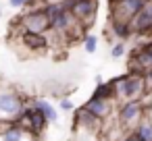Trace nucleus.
Wrapping results in <instances>:
<instances>
[{"instance_id":"15","label":"nucleus","mask_w":152,"mask_h":141,"mask_svg":"<svg viewBox=\"0 0 152 141\" xmlns=\"http://www.w3.org/2000/svg\"><path fill=\"white\" fill-rule=\"evenodd\" d=\"M2 139H4V141H21V139H23V129L13 122V124L2 133Z\"/></svg>"},{"instance_id":"10","label":"nucleus","mask_w":152,"mask_h":141,"mask_svg":"<svg viewBox=\"0 0 152 141\" xmlns=\"http://www.w3.org/2000/svg\"><path fill=\"white\" fill-rule=\"evenodd\" d=\"M21 40L29 50H44L48 46V38L44 33H36V31H23Z\"/></svg>"},{"instance_id":"4","label":"nucleus","mask_w":152,"mask_h":141,"mask_svg":"<svg viewBox=\"0 0 152 141\" xmlns=\"http://www.w3.org/2000/svg\"><path fill=\"white\" fill-rule=\"evenodd\" d=\"M148 0H117V2H110V17L113 21H125L131 23V19L144 9V4Z\"/></svg>"},{"instance_id":"12","label":"nucleus","mask_w":152,"mask_h":141,"mask_svg":"<svg viewBox=\"0 0 152 141\" xmlns=\"http://www.w3.org/2000/svg\"><path fill=\"white\" fill-rule=\"evenodd\" d=\"M110 29H113V33H115L119 40H127L129 35H133V33H135V31H133V27H131V23H125V21H113Z\"/></svg>"},{"instance_id":"9","label":"nucleus","mask_w":152,"mask_h":141,"mask_svg":"<svg viewBox=\"0 0 152 141\" xmlns=\"http://www.w3.org/2000/svg\"><path fill=\"white\" fill-rule=\"evenodd\" d=\"M83 108L88 110V112H92L96 118H100V120H104L108 114H110V100H98V98H90L86 104H83Z\"/></svg>"},{"instance_id":"11","label":"nucleus","mask_w":152,"mask_h":141,"mask_svg":"<svg viewBox=\"0 0 152 141\" xmlns=\"http://www.w3.org/2000/svg\"><path fill=\"white\" fill-rule=\"evenodd\" d=\"M92 98H98V100H113L117 98V91H115V83H96V89L92 93Z\"/></svg>"},{"instance_id":"21","label":"nucleus","mask_w":152,"mask_h":141,"mask_svg":"<svg viewBox=\"0 0 152 141\" xmlns=\"http://www.w3.org/2000/svg\"><path fill=\"white\" fill-rule=\"evenodd\" d=\"M0 17H2V11H0Z\"/></svg>"},{"instance_id":"13","label":"nucleus","mask_w":152,"mask_h":141,"mask_svg":"<svg viewBox=\"0 0 152 141\" xmlns=\"http://www.w3.org/2000/svg\"><path fill=\"white\" fill-rule=\"evenodd\" d=\"M34 106H36L38 110H42V112H44V116L48 118V122H54V120H56V110H54L46 100H36V102H34Z\"/></svg>"},{"instance_id":"19","label":"nucleus","mask_w":152,"mask_h":141,"mask_svg":"<svg viewBox=\"0 0 152 141\" xmlns=\"http://www.w3.org/2000/svg\"><path fill=\"white\" fill-rule=\"evenodd\" d=\"M11 2V7H15V9H21V7H25L29 0H9Z\"/></svg>"},{"instance_id":"3","label":"nucleus","mask_w":152,"mask_h":141,"mask_svg":"<svg viewBox=\"0 0 152 141\" xmlns=\"http://www.w3.org/2000/svg\"><path fill=\"white\" fill-rule=\"evenodd\" d=\"M81 25H92L96 19V11H98V0H65L63 2Z\"/></svg>"},{"instance_id":"8","label":"nucleus","mask_w":152,"mask_h":141,"mask_svg":"<svg viewBox=\"0 0 152 141\" xmlns=\"http://www.w3.org/2000/svg\"><path fill=\"white\" fill-rule=\"evenodd\" d=\"M102 127V120L96 118L92 112H88L86 108H81L75 116V129H83V131H92V133H98Z\"/></svg>"},{"instance_id":"16","label":"nucleus","mask_w":152,"mask_h":141,"mask_svg":"<svg viewBox=\"0 0 152 141\" xmlns=\"http://www.w3.org/2000/svg\"><path fill=\"white\" fill-rule=\"evenodd\" d=\"M96 46H98L96 35H88V38H86V52H88V54H94V52H96Z\"/></svg>"},{"instance_id":"5","label":"nucleus","mask_w":152,"mask_h":141,"mask_svg":"<svg viewBox=\"0 0 152 141\" xmlns=\"http://www.w3.org/2000/svg\"><path fill=\"white\" fill-rule=\"evenodd\" d=\"M21 27H23V31H36V33H44V31L52 29L46 9H36V11L25 13L21 17Z\"/></svg>"},{"instance_id":"20","label":"nucleus","mask_w":152,"mask_h":141,"mask_svg":"<svg viewBox=\"0 0 152 141\" xmlns=\"http://www.w3.org/2000/svg\"><path fill=\"white\" fill-rule=\"evenodd\" d=\"M61 108H63V110H71V108H73V104H71V100H67V98H63V100H61Z\"/></svg>"},{"instance_id":"6","label":"nucleus","mask_w":152,"mask_h":141,"mask_svg":"<svg viewBox=\"0 0 152 141\" xmlns=\"http://www.w3.org/2000/svg\"><path fill=\"white\" fill-rule=\"evenodd\" d=\"M144 114V104L142 100H125L119 108V124L123 127H129V124H135Z\"/></svg>"},{"instance_id":"2","label":"nucleus","mask_w":152,"mask_h":141,"mask_svg":"<svg viewBox=\"0 0 152 141\" xmlns=\"http://www.w3.org/2000/svg\"><path fill=\"white\" fill-rule=\"evenodd\" d=\"M23 110H25V104L19 98V93H15L11 89H0V118L15 122Z\"/></svg>"},{"instance_id":"7","label":"nucleus","mask_w":152,"mask_h":141,"mask_svg":"<svg viewBox=\"0 0 152 141\" xmlns=\"http://www.w3.org/2000/svg\"><path fill=\"white\" fill-rule=\"evenodd\" d=\"M131 27L135 33H148L152 27V0L144 4V9L131 19Z\"/></svg>"},{"instance_id":"14","label":"nucleus","mask_w":152,"mask_h":141,"mask_svg":"<svg viewBox=\"0 0 152 141\" xmlns=\"http://www.w3.org/2000/svg\"><path fill=\"white\" fill-rule=\"evenodd\" d=\"M137 135L142 137V141H152V120L144 118L137 122Z\"/></svg>"},{"instance_id":"17","label":"nucleus","mask_w":152,"mask_h":141,"mask_svg":"<svg viewBox=\"0 0 152 141\" xmlns=\"http://www.w3.org/2000/svg\"><path fill=\"white\" fill-rule=\"evenodd\" d=\"M110 54H113V58H119V56H123V54H125V44H123V42L115 44V46L110 48Z\"/></svg>"},{"instance_id":"1","label":"nucleus","mask_w":152,"mask_h":141,"mask_svg":"<svg viewBox=\"0 0 152 141\" xmlns=\"http://www.w3.org/2000/svg\"><path fill=\"white\" fill-rule=\"evenodd\" d=\"M115 83V91L117 98L123 100H140L146 93V79L144 73H129L125 77H119L113 81Z\"/></svg>"},{"instance_id":"18","label":"nucleus","mask_w":152,"mask_h":141,"mask_svg":"<svg viewBox=\"0 0 152 141\" xmlns=\"http://www.w3.org/2000/svg\"><path fill=\"white\" fill-rule=\"evenodd\" d=\"M144 79H146V91H152V69L144 73Z\"/></svg>"}]
</instances>
